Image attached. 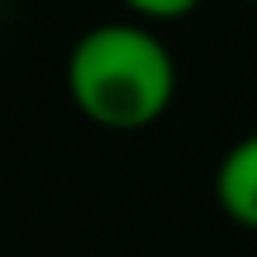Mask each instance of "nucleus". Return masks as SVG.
<instances>
[{"instance_id":"nucleus-1","label":"nucleus","mask_w":257,"mask_h":257,"mask_svg":"<svg viewBox=\"0 0 257 257\" xmlns=\"http://www.w3.org/2000/svg\"><path fill=\"white\" fill-rule=\"evenodd\" d=\"M67 91L86 119L105 128H143L176 95V62L143 24H95L67 57Z\"/></svg>"},{"instance_id":"nucleus-2","label":"nucleus","mask_w":257,"mask_h":257,"mask_svg":"<svg viewBox=\"0 0 257 257\" xmlns=\"http://www.w3.org/2000/svg\"><path fill=\"white\" fill-rule=\"evenodd\" d=\"M214 195L219 210L243 229H257V134L238 138L224 153L219 172H214Z\"/></svg>"},{"instance_id":"nucleus-3","label":"nucleus","mask_w":257,"mask_h":257,"mask_svg":"<svg viewBox=\"0 0 257 257\" xmlns=\"http://www.w3.org/2000/svg\"><path fill=\"white\" fill-rule=\"evenodd\" d=\"M134 15H148V19H181V15H191L200 0H124Z\"/></svg>"}]
</instances>
